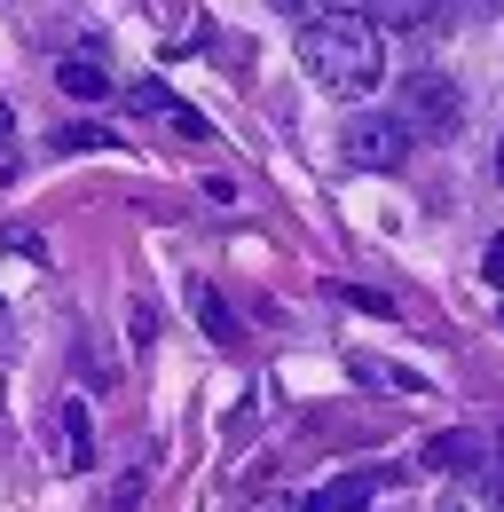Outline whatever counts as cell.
<instances>
[{
  "mask_svg": "<svg viewBox=\"0 0 504 512\" xmlns=\"http://www.w3.org/2000/svg\"><path fill=\"white\" fill-rule=\"evenodd\" d=\"M300 64L323 95H371L386 79V32L363 8H315L300 24Z\"/></svg>",
  "mask_w": 504,
  "mask_h": 512,
  "instance_id": "6da1fadb",
  "label": "cell"
},
{
  "mask_svg": "<svg viewBox=\"0 0 504 512\" xmlns=\"http://www.w3.org/2000/svg\"><path fill=\"white\" fill-rule=\"evenodd\" d=\"M402 127H410V134H457V127H465V95H457V79H441V71L402 79Z\"/></svg>",
  "mask_w": 504,
  "mask_h": 512,
  "instance_id": "7a4b0ae2",
  "label": "cell"
},
{
  "mask_svg": "<svg viewBox=\"0 0 504 512\" xmlns=\"http://www.w3.org/2000/svg\"><path fill=\"white\" fill-rule=\"evenodd\" d=\"M339 142H347V166H378V174H394V166L410 158V127H402V111H355Z\"/></svg>",
  "mask_w": 504,
  "mask_h": 512,
  "instance_id": "3957f363",
  "label": "cell"
},
{
  "mask_svg": "<svg viewBox=\"0 0 504 512\" xmlns=\"http://www.w3.org/2000/svg\"><path fill=\"white\" fill-rule=\"evenodd\" d=\"M426 465H434V473H481V465H489V442H481V434H434V442H426Z\"/></svg>",
  "mask_w": 504,
  "mask_h": 512,
  "instance_id": "277c9868",
  "label": "cell"
},
{
  "mask_svg": "<svg viewBox=\"0 0 504 512\" xmlns=\"http://www.w3.org/2000/svg\"><path fill=\"white\" fill-rule=\"evenodd\" d=\"M126 103H134V111H158V119H174V134H189V142L205 134V119H197L189 103H174V95H166L158 79H134V87H126Z\"/></svg>",
  "mask_w": 504,
  "mask_h": 512,
  "instance_id": "5b68a950",
  "label": "cell"
},
{
  "mask_svg": "<svg viewBox=\"0 0 504 512\" xmlns=\"http://www.w3.org/2000/svg\"><path fill=\"white\" fill-rule=\"evenodd\" d=\"M300 512H371V473H339V481L315 489Z\"/></svg>",
  "mask_w": 504,
  "mask_h": 512,
  "instance_id": "8992f818",
  "label": "cell"
},
{
  "mask_svg": "<svg viewBox=\"0 0 504 512\" xmlns=\"http://www.w3.org/2000/svg\"><path fill=\"white\" fill-rule=\"evenodd\" d=\"M56 87H63V95H79V103H103V95H111V79H103L95 56H63V64H56Z\"/></svg>",
  "mask_w": 504,
  "mask_h": 512,
  "instance_id": "52a82bcc",
  "label": "cell"
},
{
  "mask_svg": "<svg viewBox=\"0 0 504 512\" xmlns=\"http://www.w3.org/2000/svg\"><path fill=\"white\" fill-rule=\"evenodd\" d=\"M189 308H197V323H205V339H221V347L237 339V316L221 308V292H213V284H189Z\"/></svg>",
  "mask_w": 504,
  "mask_h": 512,
  "instance_id": "ba28073f",
  "label": "cell"
},
{
  "mask_svg": "<svg viewBox=\"0 0 504 512\" xmlns=\"http://www.w3.org/2000/svg\"><path fill=\"white\" fill-rule=\"evenodd\" d=\"M355 379H363V386H386V394H426L418 371H394V363H371V355H355Z\"/></svg>",
  "mask_w": 504,
  "mask_h": 512,
  "instance_id": "9c48e42d",
  "label": "cell"
},
{
  "mask_svg": "<svg viewBox=\"0 0 504 512\" xmlns=\"http://www.w3.org/2000/svg\"><path fill=\"white\" fill-rule=\"evenodd\" d=\"M434 8H441V0H363V16H371L378 32H386V24H426Z\"/></svg>",
  "mask_w": 504,
  "mask_h": 512,
  "instance_id": "30bf717a",
  "label": "cell"
},
{
  "mask_svg": "<svg viewBox=\"0 0 504 512\" xmlns=\"http://www.w3.org/2000/svg\"><path fill=\"white\" fill-rule=\"evenodd\" d=\"M56 434H63V465H87V410L79 402L56 410Z\"/></svg>",
  "mask_w": 504,
  "mask_h": 512,
  "instance_id": "8fae6325",
  "label": "cell"
},
{
  "mask_svg": "<svg viewBox=\"0 0 504 512\" xmlns=\"http://www.w3.org/2000/svg\"><path fill=\"white\" fill-rule=\"evenodd\" d=\"M119 134H103V127H56V150H111Z\"/></svg>",
  "mask_w": 504,
  "mask_h": 512,
  "instance_id": "7c38bea8",
  "label": "cell"
},
{
  "mask_svg": "<svg viewBox=\"0 0 504 512\" xmlns=\"http://www.w3.org/2000/svg\"><path fill=\"white\" fill-rule=\"evenodd\" d=\"M481 276H489V284L504 292V237H489V253H481Z\"/></svg>",
  "mask_w": 504,
  "mask_h": 512,
  "instance_id": "4fadbf2b",
  "label": "cell"
},
{
  "mask_svg": "<svg viewBox=\"0 0 504 512\" xmlns=\"http://www.w3.org/2000/svg\"><path fill=\"white\" fill-rule=\"evenodd\" d=\"M457 16H504V0H449Z\"/></svg>",
  "mask_w": 504,
  "mask_h": 512,
  "instance_id": "5bb4252c",
  "label": "cell"
},
{
  "mask_svg": "<svg viewBox=\"0 0 504 512\" xmlns=\"http://www.w3.org/2000/svg\"><path fill=\"white\" fill-rule=\"evenodd\" d=\"M8 127H16V111H8V103H0V134H8Z\"/></svg>",
  "mask_w": 504,
  "mask_h": 512,
  "instance_id": "9a60e30c",
  "label": "cell"
},
{
  "mask_svg": "<svg viewBox=\"0 0 504 512\" xmlns=\"http://www.w3.org/2000/svg\"><path fill=\"white\" fill-rule=\"evenodd\" d=\"M497 182H504V142H497Z\"/></svg>",
  "mask_w": 504,
  "mask_h": 512,
  "instance_id": "2e32d148",
  "label": "cell"
}]
</instances>
